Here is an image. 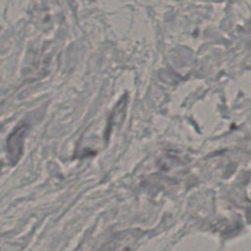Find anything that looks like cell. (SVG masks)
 <instances>
[{"label": "cell", "mask_w": 251, "mask_h": 251, "mask_svg": "<svg viewBox=\"0 0 251 251\" xmlns=\"http://www.w3.org/2000/svg\"><path fill=\"white\" fill-rule=\"evenodd\" d=\"M24 131L23 127H20L19 129L16 130V134L17 136L15 137V134L13 133L10 137V140L12 141L11 144H9V148H10V154L12 156H14L15 154H19L20 153V144H22L21 142V136H22V132Z\"/></svg>", "instance_id": "cell-1"}]
</instances>
